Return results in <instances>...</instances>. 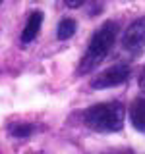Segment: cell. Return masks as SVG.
Here are the masks:
<instances>
[{
	"mask_svg": "<svg viewBox=\"0 0 145 154\" xmlns=\"http://www.w3.org/2000/svg\"><path fill=\"white\" fill-rule=\"evenodd\" d=\"M116 35H118V25H116L114 21H105L103 25L93 33L89 45H87L85 54L79 62L77 71H79V73H89V71H93L106 58V54L110 52V48L114 46Z\"/></svg>",
	"mask_w": 145,
	"mask_h": 154,
	"instance_id": "cell-1",
	"label": "cell"
},
{
	"mask_svg": "<svg viewBox=\"0 0 145 154\" xmlns=\"http://www.w3.org/2000/svg\"><path fill=\"white\" fill-rule=\"evenodd\" d=\"M126 118V108L120 102H101L85 110L83 119L87 127L101 133H112L122 129Z\"/></svg>",
	"mask_w": 145,
	"mask_h": 154,
	"instance_id": "cell-2",
	"label": "cell"
},
{
	"mask_svg": "<svg viewBox=\"0 0 145 154\" xmlns=\"http://www.w3.org/2000/svg\"><path fill=\"white\" fill-rule=\"evenodd\" d=\"M130 73H132V69H130L128 64H114V66L106 67L105 71H101V73L91 81V87H93V89H99V91L112 89V87H118V85L126 83Z\"/></svg>",
	"mask_w": 145,
	"mask_h": 154,
	"instance_id": "cell-3",
	"label": "cell"
},
{
	"mask_svg": "<svg viewBox=\"0 0 145 154\" xmlns=\"http://www.w3.org/2000/svg\"><path fill=\"white\" fill-rule=\"evenodd\" d=\"M122 46L124 50L132 52V54H139L145 46V17H137L126 27L122 35Z\"/></svg>",
	"mask_w": 145,
	"mask_h": 154,
	"instance_id": "cell-4",
	"label": "cell"
},
{
	"mask_svg": "<svg viewBox=\"0 0 145 154\" xmlns=\"http://www.w3.org/2000/svg\"><path fill=\"white\" fill-rule=\"evenodd\" d=\"M41 25H43V14L41 12H33L31 16L27 17V23H25V27H23V31H21V42L23 45H29V42L37 37Z\"/></svg>",
	"mask_w": 145,
	"mask_h": 154,
	"instance_id": "cell-5",
	"label": "cell"
},
{
	"mask_svg": "<svg viewBox=\"0 0 145 154\" xmlns=\"http://www.w3.org/2000/svg\"><path fill=\"white\" fill-rule=\"evenodd\" d=\"M130 122L137 131H145V96L135 98L130 106Z\"/></svg>",
	"mask_w": 145,
	"mask_h": 154,
	"instance_id": "cell-6",
	"label": "cell"
},
{
	"mask_svg": "<svg viewBox=\"0 0 145 154\" xmlns=\"http://www.w3.org/2000/svg\"><path fill=\"white\" fill-rule=\"evenodd\" d=\"M76 31H77V23L72 17H64L56 27V37L60 38V41H66V38L74 37Z\"/></svg>",
	"mask_w": 145,
	"mask_h": 154,
	"instance_id": "cell-7",
	"label": "cell"
},
{
	"mask_svg": "<svg viewBox=\"0 0 145 154\" xmlns=\"http://www.w3.org/2000/svg\"><path fill=\"white\" fill-rule=\"evenodd\" d=\"M10 133H12L14 137H18V139H27L29 135L33 133V127L29 123H14L12 129H10Z\"/></svg>",
	"mask_w": 145,
	"mask_h": 154,
	"instance_id": "cell-8",
	"label": "cell"
},
{
	"mask_svg": "<svg viewBox=\"0 0 145 154\" xmlns=\"http://www.w3.org/2000/svg\"><path fill=\"white\" fill-rule=\"evenodd\" d=\"M64 4L68 8H79L83 4V0H64Z\"/></svg>",
	"mask_w": 145,
	"mask_h": 154,
	"instance_id": "cell-9",
	"label": "cell"
},
{
	"mask_svg": "<svg viewBox=\"0 0 145 154\" xmlns=\"http://www.w3.org/2000/svg\"><path fill=\"white\" fill-rule=\"evenodd\" d=\"M139 89H141V93H145V67L141 69V75H139Z\"/></svg>",
	"mask_w": 145,
	"mask_h": 154,
	"instance_id": "cell-10",
	"label": "cell"
},
{
	"mask_svg": "<svg viewBox=\"0 0 145 154\" xmlns=\"http://www.w3.org/2000/svg\"><path fill=\"white\" fill-rule=\"evenodd\" d=\"M2 2H4V0H0V4H2Z\"/></svg>",
	"mask_w": 145,
	"mask_h": 154,
	"instance_id": "cell-11",
	"label": "cell"
}]
</instances>
